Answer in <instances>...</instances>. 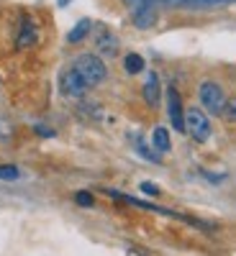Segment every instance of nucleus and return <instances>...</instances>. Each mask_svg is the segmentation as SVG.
I'll return each instance as SVG.
<instances>
[{
    "label": "nucleus",
    "mask_w": 236,
    "mask_h": 256,
    "mask_svg": "<svg viewBox=\"0 0 236 256\" xmlns=\"http://www.w3.org/2000/svg\"><path fill=\"white\" fill-rule=\"evenodd\" d=\"M36 44V28L29 18H24V26H21V34L16 38V46L18 49H26V46H34Z\"/></svg>",
    "instance_id": "obj_8"
},
{
    "label": "nucleus",
    "mask_w": 236,
    "mask_h": 256,
    "mask_svg": "<svg viewBox=\"0 0 236 256\" xmlns=\"http://www.w3.org/2000/svg\"><path fill=\"white\" fill-rule=\"evenodd\" d=\"M90 28H93V24H90L88 18H82L80 24H77V26L70 31V36H67V38H70V44H80V41L90 34Z\"/></svg>",
    "instance_id": "obj_12"
},
{
    "label": "nucleus",
    "mask_w": 236,
    "mask_h": 256,
    "mask_svg": "<svg viewBox=\"0 0 236 256\" xmlns=\"http://www.w3.org/2000/svg\"><path fill=\"white\" fill-rule=\"evenodd\" d=\"M141 192H144V195L157 198V195H159V187H157V184H152V182H141Z\"/></svg>",
    "instance_id": "obj_18"
},
{
    "label": "nucleus",
    "mask_w": 236,
    "mask_h": 256,
    "mask_svg": "<svg viewBox=\"0 0 236 256\" xmlns=\"http://www.w3.org/2000/svg\"><path fill=\"white\" fill-rule=\"evenodd\" d=\"M159 98H162V88H159V77L154 72L146 74V82H144V100L149 108H159Z\"/></svg>",
    "instance_id": "obj_7"
},
{
    "label": "nucleus",
    "mask_w": 236,
    "mask_h": 256,
    "mask_svg": "<svg viewBox=\"0 0 236 256\" xmlns=\"http://www.w3.org/2000/svg\"><path fill=\"white\" fill-rule=\"evenodd\" d=\"M185 131L192 136V141L205 144L210 138V120L200 108H187L185 110Z\"/></svg>",
    "instance_id": "obj_3"
},
{
    "label": "nucleus",
    "mask_w": 236,
    "mask_h": 256,
    "mask_svg": "<svg viewBox=\"0 0 236 256\" xmlns=\"http://www.w3.org/2000/svg\"><path fill=\"white\" fill-rule=\"evenodd\" d=\"M64 3H70V0H59V6H64Z\"/></svg>",
    "instance_id": "obj_21"
},
{
    "label": "nucleus",
    "mask_w": 236,
    "mask_h": 256,
    "mask_svg": "<svg viewBox=\"0 0 236 256\" xmlns=\"http://www.w3.org/2000/svg\"><path fill=\"white\" fill-rule=\"evenodd\" d=\"M98 49L105 54V56H113L118 52V38L111 34V31H103L100 38H98Z\"/></svg>",
    "instance_id": "obj_10"
},
{
    "label": "nucleus",
    "mask_w": 236,
    "mask_h": 256,
    "mask_svg": "<svg viewBox=\"0 0 236 256\" xmlns=\"http://www.w3.org/2000/svg\"><path fill=\"white\" fill-rule=\"evenodd\" d=\"M59 90H62V95H67V98H82L85 92H88V84H85V80L77 74L75 67H70V70H64L62 77H59Z\"/></svg>",
    "instance_id": "obj_4"
},
{
    "label": "nucleus",
    "mask_w": 236,
    "mask_h": 256,
    "mask_svg": "<svg viewBox=\"0 0 236 256\" xmlns=\"http://www.w3.org/2000/svg\"><path fill=\"white\" fill-rule=\"evenodd\" d=\"M72 67L77 70V74L85 80V84H88V88H95V84H100V82L105 80V74H108L103 59L95 56V54H80V56L75 59Z\"/></svg>",
    "instance_id": "obj_1"
},
{
    "label": "nucleus",
    "mask_w": 236,
    "mask_h": 256,
    "mask_svg": "<svg viewBox=\"0 0 236 256\" xmlns=\"http://www.w3.org/2000/svg\"><path fill=\"white\" fill-rule=\"evenodd\" d=\"M21 177V169L16 164H0V180H6V182H16Z\"/></svg>",
    "instance_id": "obj_14"
},
{
    "label": "nucleus",
    "mask_w": 236,
    "mask_h": 256,
    "mask_svg": "<svg viewBox=\"0 0 236 256\" xmlns=\"http://www.w3.org/2000/svg\"><path fill=\"white\" fill-rule=\"evenodd\" d=\"M34 131H36L39 136H49V138L54 136V131H52V128H47V126H36V128H34Z\"/></svg>",
    "instance_id": "obj_19"
},
{
    "label": "nucleus",
    "mask_w": 236,
    "mask_h": 256,
    "mask_svg": "<svg viewBox=\"0 0 236 256\" xmlns=\"http://www.w3.org/2000/svg\"><path fill=\"white\" fill-rule=\"evenodd\" d=\"M198 95H200V105L208 110V113H213V116H221L223 113V108H226V92H223V88L218 82H210V80H205V82H200V88H198Z\"/></svg>",
    "instance_id": "obj_2"
},
{
    "label": "nucleus",
    "mask_w": 236,
    "mask_h": 256,
    "mask_svg": "<svg viewBox=\"0 0 236 256\" xmlns=\"http://www.w3.org/2000/svg\"><path fill=\"white\" fill-rule=\"evenodd\" d=\"M123 67H126V72H128V74H139V72H144L146 62H144V56H141V54H126Z\"/></svg>",
    "instance_id": "obj_11"
},
{
    "label": "nucleus",
    "mask_w": 236,
    "mask_h": 256,
    "mask_svg": "<svg viewBox=\"0 0 236 256\" xmlns=\"http://www.w3.org/2000/svg\"><path fill=\"white\" fill-rule=\"evenodd\" d=\"M152 3H164V6H185V0H152Z\"/></svg>",
    "instance_id": "obj_20"
},
{
    "label": "nucleus",
    "mask_w": 236,
    "mask_h": 256,
    "mask_svg": "<svg viewBox=\"0 0 236 256\" xmlns=\"http://www.w3.org/2000/svg\"><path fill=\"white\" fill-rule=\"evenodd\" d=\"M167 116H169V120H172L175 131H182L185 134V108H182L180 92L175 88L167 90Z\"/></svg>",
    "instance_id": "obj_5"
},
{
    "label": "nucleus",
    "mask_w": 236,
    "mask_h": 256,
    "mask_svg": "<svg viewBox=\"0 0 236 256\" xmlns=\"http://www.w3.org/2000/svg\"><path fill=\"white\" fill-rule=\"evenodd\" d=\"M152 144L157 148V154H167L169 148H172V141H169V131L164 126H157L154 134H152Z\"/></svg>",
    "instance_id": "obj_9"
},
{
    "label": "nucleus",
    "mask_w": 236,
    "mask_h": 256,
    "mask_svg": "<svg viewBox=\"0 0 236 256\" xmlns=\"http://www.w3.org/2000/svg\"><path fill=\"white\" fill-rule=\"evenodd\" d=\"M75 202L77 205H82V208H93V195H90V192H77V195H75Z\"/></svg>",
    "instance_id": "obj_16"
},
{
    "label": "nucleus",
    "mask_w": 236,
    "mask_h": 256,
    "mask_svg": "<svg viewBox=\"0 0 236 256\" xmlns=\"http://www.w3.org/2000/svg\"><path fill=\"white\" fill-rule=\"evenodd\" d=\"M226 3H231V0H185V6H192V8H216Z\"/></svg>",
    "instance_id": "obj_15"
},
{
    "label": "nucleus",
    "mask_w": 236,
    "mask_h": 256,
    "mask_svg": "<svg viewBox=\"0 0 236 256\" xmlns=\"http://www.w3.org/2000/svg\"><path fill=\"white\" fill-rule=\"evenodd\" d=\"M136 154H139V156H144V159H149V162H154V164H159V159H162V156H159L157 152H152V148H149L139 136H136Z\"/></svg>",
    "instance_id": "obj_13"
},
{
    "label": "nucleus",
    "mask_w": 236,
    "mask_h": 256,
    "mask_svg": "<svg viewBox=\"0 0 236 256\" xmlns=\"http://www.w3.org/2000/svg\"><path fill=\"white\" fill-rule=\"evenodd\" d=\"M228 123H236V102H226V108H223V113H221Z\"/></svg>",
    "instance_id": "obj_17"
},
{
    "label": "nucleus",
    "mask_w": 236,
    "mask_h": 256,
    "mask_svg": "<svg viewBox=\"0 0 236 256\" xmlns=\"http://www.w3.org/2000/svg\"><path fill=\"white\" fill-rule=\"evenodd\" d=\"M131 18H134V26L136 28H152L157 24V8L152 0H146V3L131 8Z\"/></svg>",
    "instance_id": "obj_6"
}]
</instances>
